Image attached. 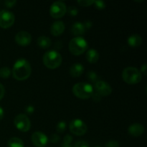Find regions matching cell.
Here are the masks:
<instances>
[{
	"instance_id": "cell-1",
	"label": "cell",
	"mask_w": 147,
	"mask_h": 147,
	"mask_svg": "<svg viewBox=\"0 0 147 147\" xmlns=\"http://www.w3.org/2000/svg\"><path fill=\"white\" fill-rule=\"evenodd\" d=\"M31 73V65L25 59H19L13 66L12 76L17 80H26L30 77Z\"/></svg>"
},
{
	"instance_id": "cell-2",
	"label": "cell",
	"mask_w": 147,
	"mask_h": 147,
	"mask_svg": "<svg viewBox=\"0 0 147 147\" xmlns=\"http://www.w3.org/2000/svg\"><path fill=\"white\" fill-rule=\"evenodd\" d=\"M43 63L49 69L54 70L57 68L62 64L63 58L62 55L55 50H50L46 52L43 55Z\"/></svg>"
},
{
	"instance_id": "cell-3",
	"label": "cell",
	"mask_w": 147,
	"mask_h": 147,
	"mask_svg": "<svg viewBox=\"0 0 147 147\" xmlns=\"http://www.w3.org/2000/svg\"><path fill=\"white\" fill-rule=\"evenodd\" d=\"M122 78L128 84H136L142 80L141 72L136 67H127L122 72Z\"/></svg>"
},
{
	"instance_id": "cell-4",
	"label": "cell",
	"mask_w": 147,
	"mask_h": 147,
	"mask_svg": "<svg viewBox=\"0 0 147 147\" xmlns=\"http://www.w3.org/2000/svg\"><path fill=\"white\" fill-rule=\"evenodd\" d=\"M73 94L80 99H88L93 93V86L89 83H78L74 85L72 89Z\"/></svg>"
},
{
	"instance_id": "cell-5",
	"label": "cell",
	"mask_w": 147,
	"mask_h": 147,
	"mask_svg": "<svg viewBox=\"0 0 147 147\" xmlns=\"http://www.w3.org/2000/svg\"><path fill=\"white\" fill-rule=\"evenodd\" d=\"M88 49V42L84 38L77 37L72 39L69 43V50L74 55H80Z\"/></svg>"
},
{
	"instance_id": "cell-6",
	"label": "cell",
	"mask_w": 147,
	"mask_h": 147,
	"mask_svg": "<svg viewBox=\"0 0 147 147\" xmlns=\"http://www.w3.org/2000/svg\"><path fill=\"white\" fill-rule=\"evenodd\" d=\"M14 124L18 130L27 132L31 128V122L28 116L25 114H19L14 118Z\"/></svg>"
},
{
	"instance_id": "cell-7",
	"label": "cell",
	"mask_w": 147,
	"mask_h": 147,
	"mask_svg": "<svg viewBox=\"0 0 147 147\" xmlns=\"http://www.w3.org/2000/svg\"><path fill=\"white\" fill-rule=\"evenodd\" d=\"M67 12V7L63 1H57L53 3L50 8V14L52 17L59 19L63 17Z\"/></svg>"
},
{
	"instance_id": "cell-8",
	"label": "cell",
	"mask_w": 147,
	"mask_h": 147,
	"mask_svg": "<svg viewBox=\"0 0 147 147\" xmlns=\"http://www.w3.org/2000/svg\"><path fill=\"white\" fill-rule=\"evenodd\" d=\"M70 131L76 136H83L87 132V125L82 120L78 119H74L70 123Z\"/></svg>"
},
{
	"instance_id": "cell-9",
	"label": "cell",
	"mask_w": 147,
	"mask_h": 147,
	"mask_svg": "<svg viewBox=\"0 0 147 147\" xmlns=\"http://www.w3.org/2000/svg\"><path fill=\"white\" fill-rule=\"evenodd\" d=\"M15 21L14 14L8 10L3 9L0 11V27L7 29L11 27Z\"/></svg>"
},
{
	"instance_id": "cell-10",
	"label": "cell",
	"mask_w": 147,
	"mask_h": 147,
	"mask_svg": "<svg viewBox=\"0 0 147 147\" xmlns=\"http://www.w3.org/2000/svg\"><path fill=\"white\" fill-rule=\"evenodd\" d=\"M95 88L96 93H98L100 96H108L112 93L111 86L103 80H98L95 83Z\"/></svg>"
},
{
	"instance_id": "cell-11",
	"label": "cell",
	"mask_w": 147,
	"mask_h": 147,
	"mask_svg": "<svg viewBox=\"0 0 147 147\" xmlns=\"http://www.w3.org/2000/svg\"><path fill=\"white\" fill-rule=\"evenodd\" d=\"M32 142L36 147H45L47 144L48 138L41 131H35L32 135Z\"/></svg>"
},
{
	"instance_id": "cell-12",
	"label": "cell",
	"mask_w": 147,
	"mask_h": 147,
	"mask_svg": "<svg viewBox=\"0 0 147 147\" xmlns=\"http://www.w3.org/2000/svg\"><path fill=\"white\" fill-rule=\"evenodd\" d=\"M15 41L19 45L26 47L31 43L32 36L29 32L26 31L19 32L15 36Z\"/></svg>"
},
{
	"instance_id": "cell-13",
	"label": "cell",
	"mask_w": 147,
	"mask_h": 147,
	"mask_svg": "<svg viewBox=\"0 0 147 147\" xmlns=\"http://www.w3.org/2000/svg\"><path fill=\"white\" fill-rule=\"evenodd\" d=\"M65 26L63 22L56 21L53 22V24L51 25L50 32L53 36L57 37L63 34V32L65 31Z\"/></svg>"
},
{
	"instance_id": "cell-14",
	"label": "cell",
	"mask_w": 147,
	"mask_h": 147,
	"mask_svg": "<svg viewBox=\"0 0 147 147\" xmlns=\"http://www.w3.org/2000/svg\"><path fill=\"white\" fill-rule=\"evenodd\" d=\"M128 132L131 136L138 137L143 134L144 132V128L143 125L140 124V123H134L129 126L128 129Z\"/></svg>"
},
{
	"instance_id": "cell-15",
	"label": "cell",
	"mask_w": 147,
	"mask_h": 147,
	"mask_svg": "<svg viewBox=\"0 0 147 147\" xmlns=\"http://www.w3.org/2000/svg\"><path fill=\"white\" fill-rule=\"evenodd\" d=\"M84 72V67L80 63H75L70 67V74L72 77H80Z\"/></svg>"
},
{
	"instance_id": "cell-16",
	"label": "cell",
	"mask_w": 147,
	"mask_h": 147,
	"mask_svg": "<svg viewBox=\"0 0 147 147\" xmlns=\"http://www.w3.org/2000/svg\"><path fill=\"white\" fill-rule=\"evenodd\" d=\"M128 45L131 47H137L142 43V38L139 34H133L128 37Z\"/></svg>"
},
{
	"instance_id": "cell-17",
	"label": "cell",
	"mask_w": 147,
	"mask_h": 147,
	"mask_svg": "<svg viewBox=\"0 0 147 147\" xmlns=\"http://www.w3.org/2000/svg\"><path fill=\"white\" fill-rule=\"evenodd\" d=\"M71 32L74 35L80 36L86 32V28L84 27L83 23L80 22H76L72 25Z\"/></svg>"
},
{
	"instance_id": "cell-18",
	"label": "cell",
	"mask_w": 147,
	"mask_h": 147,
	"mask_svg": "<svg viewBox=\"0 0 147 147\" xmlns=\"http://www.w3.org/2000/svg\"><path fill=\"white\" fill-rule=\"evenodd\" d=\"M86 57L88 63L93 64V63H97L98 60L99 53L95 49H90L86 53Z\"/></svg>"
},
{
	"instance_id": "cell-19",
	"label": "cell",
	"mask_w": 147,
	"mask_h": 147,
	"mask_svg": "<svg viewBox=\"0 0 147 147\" xmlns=\"http://www.w3.org/2000/svg\"><path fill=\"white\" fill-rule=\"evenodd\" d=\"M37 45L42 49H47L51 46V40L45 36H40L38 37L37 41Z\"/></svg>"
},
{
	"instance_id": "cell-20",
	"label": "cell",
	"mask_w": 147,
	"mask_h": 147,
	"mask_svg": "<svg viewBox=\"0 0 147 147\" xmlns=\"http://www.w3.org/2000/svg\"><path fill=\"white\" fill-rule=\"evenodd\" d=\"M7 147H24L22 140L18 137H12L7 142Z\"/></svg>"
},
{
	"instance_id": "cell-21",
	"label": "cell",
	"mask_w": 147,
	"mask_h": 147,
	"mask_svg": "<svg viewBox=\"0 0 147 147\" xmlns=\"http://www.w3.org/2000/svg\"><path fill=\"white\" fill-rule=\"evenodd\" d=\"M11 76V70L8 67H2L0 68V77L2 78H8Z\"/></svg>"
},
{
	"instance_id": "cell-22",
	"label": "cell",
	"mask_w": 147,
	"mask_h": 147,
	"mask_svg": "<svg viewBox=\"0 0 147 147\" xmlns=\"http://www.w3.org/2000/svg\"><path fill=\"white\" fill-rule=\"evenodd\" d=\"M87 78L89 81L93 83H96L98 80V77L97 73L93 71H90L88 73Z\"/></svg>"
},
{
	"instance_id": "cell-23",
	"label": "cell",
	"mask_w": 147,
	"mask_h": 147,
	"mask_svg": "<svg viewBox=\"0 0 147 147\" xmlns=\"http://www.w3.org/2000/svg\"><path fill=\"white\" fill-rule=\"evenodd\" d=\"M66 129V123L65 121H60L56 126V131L58 133H63Z\"/></svg>"
},
{
	"instance_id": "cell-24",
	"label": "cell",
	"mask_w": 147,
	"mask_h": 147,
	"mask_svg": "<svg viewBox=\"0 0 147 147\" xmlns=\"http://www.w3.org/2000/svg\"><path fill=\"white\" fill-rule=\"evenodd\" d=\"M94 1L93 0H80L78 1V4H80L82 7H89V6L93 4Z\"/></svg>"
},
{
	"instance_id": "cell-25",
	"label": "cell",
	"mask_w": 147,
	"mask_h": 147,
	"mask_svg": "<svg viewBox=\"0 0 147 147\" xmlns=\"http://www.w3.org/2000/svg\"><path fill=\"white\" fill-rule=\"evenodd\" d=\"M93 4L95 5V7L97 8L98 9H103L106 8V4L103 1H94Z\"/></svg>"
},
{
	"instance_id": "cell-26",
	"label": "cell",
	"mask_w": 147,
	"mask_h": 147,
	"mask_svg": "<svg viewBox=\"0 0 147 147\" xmlns=\"http://www.w3.org/2000/svg\"><path fill=\"white\" fill-rule=\"evenodd\" d=\"M67 12L71 16H76L78 13V10L76 7H70L67 9Z\"/></svg>"
},
{
	"instance_id": "cell-27",
	"label": "cell",
	"mask_w": 147,
	"mask_h": 147,
	"mask_svg": "<svg viewBox=\"0 0 147 147\" xmlns=\"http://www.w3.org/2000/svg\"><path fill=\"white\" fill-rule=\"evenodd\" d=\"M106 147H119V143L117 141L111 140L106 144Z\"/></svg>"
},
{
	"instance_id": "cell-28",
	"label": "cell",
	"mask_w": 147,
	"mask_h": 147,
	"mask_svg": "<svg viewBox=\"0 0 147 147\" xmlns=\"http://www.w3.org/2000/svg\"><path fill=\"white\" fill-rule=\"evenodd\" d=\"M73 141V137H72L70 135L67 134L64 137V139H63V144H70Z\"/></svg>"
},
{
	"instance_id": "cell-29",
	"label": "cell",
	"mask_w": 147,
	"mask_h": 147,
	"mask_svg": "<svg viewBox=\"0 0 147 147\" xmlns=\"http://www.w3.org/2000/svg\"><path fill=\"white\" fill-rule=\"evenodd\" d=\"M73 147H89V144L88 142L85 141H80V142H76Z\"/></svg>"
},
{
	"instance_id": "cell-30",
	"label": "cell",
	"mask_w": 147,
	"mask_h": 147,
	"mask_svg": "<svg viewBox=\"0 0 147 147\" xmlns=\"http://www.w3.org/2000/svg\"><path fill=\"white\" fill-rule=\"evenodd\" d=\"M59 140H60V136L57 134H55L51 135V136L50 137V141L52 143H57Z\"/></svg>"
},
{
	"instance_id": "cell-31",
	"label": "cell",
	"mask_w": 147,
	"mask_h": 147,
	"mask_svg": "<svg viewBox=\"0 0 147 147\" xmlns=\"http://www.w3.org/2000/svg\"><path fill=\"white\" fill-rule=\"evenodd\" d=\"M91 97H92V98H93V100L96 102L100 101V99H101V96H100L98 93H96H96H95V92H93V94H92V96H91Z\"/></svg>"
},
{
	"instance_id": "cell-32",
	"label": "cell",
	"mask_w": 147,
	"mask_h": 147,
	"mask_svg": "<svg viewBox=\"0 0 147 147\" xmlns=\"http://www.w3.org/2000/svg\"><path fill=\"white\" fill-rule=\"evenodd\" d=\"M17 4V1H4V4L7 7L9 8H11V7H14Z\"/></svg>"
},
{
	"instance_id": "cell-33",
	"label": "cell",
	"mask_w": 147,
	"mask_h": 147,
	"mask_svg": "<svg viewBox=\"0 0 147 147\" xmlns=\"http://www.w3.org/2000/svg\"><path fill=\"white\" fill-rule=\"evenodd\" d=\"M4 94H5V89H4V86L0 83V100L4 98Z\"/></svg>"
},
{
	"instance_id": "cell-34",
	"label": "cell",
	"mask_w": 147,
	"mask_h": 147,
	"mask_svg": "<svg viewBox=\"0 0 147 147\" xmlns=\"http://www.w3.org/2000/svg\"><path fill=\"white\" fill-rule=\"evenodd\" d=\"M83 24H84V27L85 28H86V30H89V29L91 28L92 27V22L90 21H89V20L83 23Z\"/></svg>"
},
{
	"instance_id": "cell-35",
	"label": "cell",
	"mask_w": 147,
	"mask_h": 147,
	"mask_svg": "<svg viewBox=\"0 0 147 147\" xmlns=\"http://www.w3.org/2000/svg\"><path fill=\"white\" fill-rule=\"evenodd\" d=\"M26 112H27V113H32L33 112H34V107H33V106H27V108H26Z\"/></svg>"
},
{
	"instance_id": "cell-36",
	"label": "cell",
	"mask_w": 147,
	"mask_h": 147,
	"mask_svg": "<svg viewBox=\"0 0 147 147\" xmlns=\"http://www.w3.org/2000/svg\"><path fill=\"white\" fill-rule=\"evenodd\" d=\"M146 70H147V67H146V65L144 64L141 67V70H142V73H144V75L146 76Z\"/></svg>"
},
{
	"instance_id": "cell-37",
	"label": "cell",
	"mask_w": 147,
	"mask_h": 147,
	"mask_svg": "<svg viewBox=\"0 0 147 147\" xmlns=\"http://www.w3.org/2000/svg\"><path fill=\"white\" fill-rule=\"evenodd\" d=\"M4 110H3V109L1 106H0V120H1V119L4 118Z\"/></svg>"
},
{
	"instance_id": "cell-38",
	"label": "cell",
	"mask_w": 147,
	"mask_h": 147,
	"mask_svg": "<svg viewBox=\"0 0 147 147\" xmlns=\"http://www.w3.org/2000/svg\"><path fill=\"white\" fill-rule=\"evenodd\" d=\"M62 147H73V146H71L70 144H63L62 145Z\"/></svg>"
},
{
	"instance_id": "cell-39",
	"label": "cell",
	"mask_w": 147,
	"mask_h": 147,
	"mask_svg": "<svg viewBox=\"0 0 147 147\" xmlns=\"http://www.w3.org/2000/svg\"><path fill=\"white\" fill-rule=\"evenodd\" d=\"M95 147H101V146H95Z\"/></svg>"
},
{
	"instance_id": "cell-40",
	"label": "cell",
	"mask_w": 147,
	"mask_h": 147,
	"mask_svg": "<svg viewBox=\"0 0 147 147\" xmlns=\"http://www.w3.org/2000/svg\"><path fill=\"white\" fill-rule=\"evenodd\" d=\"M27 147H30V146H27Z\"/></svg>"
}]
</instances>
